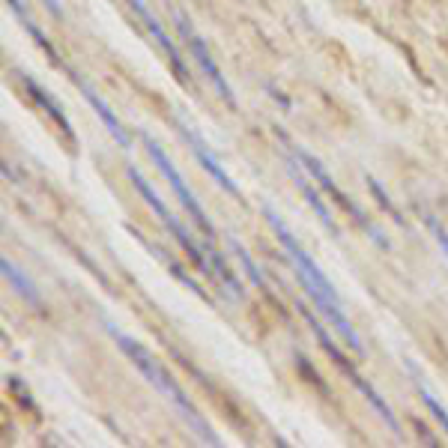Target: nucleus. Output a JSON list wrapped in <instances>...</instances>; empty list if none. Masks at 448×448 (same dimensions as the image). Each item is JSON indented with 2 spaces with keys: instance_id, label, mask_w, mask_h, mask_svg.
I'll return each instance as SVG.
<instances>
[{
  "instance_id": "nucleus-1",
  "label": "nucleus",
  "mask_w": 448,
  "mask_h": 448,
  "mask_svg": "<svg viewBox=\"0 0 448 448\" xmlns=\"http://www.w3.org/2000/svg\"><path fill=\"white\" fill-rule=\"evenodd\" d=\"M263 215H266V221L272 224V230H275V236H278V243L284 245V251H287L293 269H296V275H299V284H302L305 293L311 296L314 308L323 314V320H329V323L335 326V332H338L341 338L350 344L356 356H365V344H361V338L356 335V329L350 326V320L344 317V311H341V299H338V293H335L332 281L320 272V266L311 260V254H308L305 248L299 245L296 239H293L290 227L281 221V215H275V210H272L269 203H263Z\"/></svg>"
},
{
  "instance_id": "nucleus-2",
  "label": "nucleus",
  "mask_w": 448,
  "mask_h": 448,
  "mask_svg": "<svg viewBox=\"0 0 448 448\" xmlns=\"http://www.w3.org/2000/svg\"><path fill=\"white\" fill-rule=\"evenodd\" d=\"M108 335L117 341V347L123 350V356H126V359H128V361H132V365L137 368V374H141L144 380L153 385V389L161 392V394H165V398H168V401L174 403L177 410H179V416H183V418L188 421V425H192L194 434H197V436H203L206 443L219 445V434H215V430H212V427H210V425H206V421L201 418V412H197V407H194V403L186 398V392L179 389L177 380H174V377H170L168 370H165V365H159L156 356H153V352L146 350L144 344H137L135 338H128V335H123L120 329H114V326H108Z\"/></svg>"
},
{
  "instance_id": "nucleus-3",
  "label": "nucleus",
  "mask_w": 448,
  "mask_h": 448,
  "mask_svg": "<svg viewBox=\"0 0 448 448\" xmlns=\"http://www.w3.org/2000/svg\"><path fill=\"white\" fill-rule=\"evenodd\" d=\"M126 174H128V179H132V183H135V188H137V192H141V197H144V201L150 203V210L159 215V221L165 224V230H168V234L177 239V243H179V248H183V251L188 254V260H192V263H194V266H197V269H201L203 275H210V278H215L210 254H203V251H201V245H197L194 239L188 236V230H186L183 224L177 221V215L168 210V206H165V201H161V197H159L156 192H153V186H150V183H146V179H144V174H141V170H137V168H132V165H126Z\"/></svg>"
},
{
  "instance_id": "nucleus-4",
  "label": "nucleus",
  "mask_w": 448,
  "mask_h": 448,
  "mask_svg": "<svg viewBox=\"0 0 448 448\" xmlns=\"http://www.w3.org/2000/svg\"><path fill=\"white\" fill-rule=\"evenodd\" d=\"M296 308H299V314H302L305 317V320H308V326H311V332L317 335V341H320L323 344V350L326 352H329V359L335 361V365H338L341 370H344V377H350V383L352 385H356V389L361 392V394H365V398L370 401V407H374L377 412H380V416L385 418V425H389L392 430H394V434H398L401 436V425H398V418H394V412L389 410V403H385L383 398H380V394H377V389H374V385H370L368 380H365V377H361L359 374V370L356 368H352V361L347 359V356H344V352L338 350V344H335L332 338H329V332H326L323 329V326H320V320H317V317L311 314V311H308V308L302 305V302H296Z\"/></svg>"
},
{
  "instance_id": "nucleus-5",
  "label": "nucleus",
  "mask_w": 448,
  "mask_h": 448,
  "mask_svg": "<svg viewBox=\"0 0 448 448\" xmlns=\"http://www.w3.org/2000/svg\"><path fill=\"white\" fill-rule=\"evenodd\" d=\"M141 141H144V146H146V153H150V159L159 165V170L165 174V179L170 183V188H174V194L179 197V203L186 206V212L192 215V221L197 224V230L203 234V239H206V245H212L215 243V230H212V221L206 219V212L201 210V201L194 197V192L186 186V179L177 174V168H174V161L168 159V153L161 150V144H156L153 141V135H146V132H141Z\"/></svg>"
},
{
  "instance_id": "nucleus-6",
  "label": "nucleus",
  "mask_w": 448,
  "mask_h": 448,
  "mask_svg": "<svg viewBox=\"0 0 448 448\" xmlns=\"http://www.w3.org/2000/svg\"><path fill=\"white\" fill-rule=\"evenodd\" d=\"M174 24H177V30H179V39L188 45V51L194 54V60H197V66H201V72L210 78V84L215 87V93L227 102L230 108H236V96H234V90L227 87V81H224V75H221V69H219V63L212 60V54H210V48H206V42L197 36L194 33V27H192V21L186 19L183 12H174Z\"/></svg>"
},
{
  "instance_id": "nucleus-7",
  "label": "nucleus",
  "mask_w": 448,
  "mask_h": 448,
  "mask_svg": "<svg viewBox=\"0 0 448 448\" xmlns=\"http://www.w3.org/2000/svg\"><path fill=\"white\" fill-rule=\"evenodd\" d=\"M281 141H284V144H287V146H290V150H293V153H296V156H299V161H302V165H305L308 170H311V174H314L317 179H320V188H326V192H329V197H332V201H335V203H341V210H344V212H350V219H352V221H356V224H361V227H365V234H370V236H374V239H377V245H383V248H385V239H383V236H380V234H377V230H374V227H370V224H368V219H365V212H361V210H359V206H356V203H352V201H350V197H347V194H344V192H341V188H338V186H335V179L329 177V170H326V168L320 165V161H317V159L311 156V153H305V150H302V146H296V144H293V141H290V137H284V135H281Z\"/></svg>"
},
{
  "instance_id": "nucleus-8",
  "label": "nucleus",
  "mask_w": 448,
  "mask_h": 448,
  "mask_svg": "<svg viewBox=\"0 0 448 448\" xmlns=\"http://www.w3.org/2000/svg\"><path fill=\"white\" fill-rule=\"evenodd\" d=\"M128 6H132V12L137 15V19L144 21V27L150 30V36L159 42V48L168 54V60H170V69H174V75L179 81L186 84V87H192V78H188V69H186V63H183V57H179V48L174 45V39L165 33V27L156 21V15L150 12V6L144 3V0H128Z\"/></svg>"
},
{
  "instance_id": "nucleus-9",
  "label": "nucleus",
  "mask_w": 448,
  "mask_h": 448,
  "mask_svg": "<svg viewBox=\"0 0 448 448\" xmlns=\"http://www.w3.org/2000/svg\"><path fill=\"white\" fill-rule=\"evenodd\" d=\"M177 128H179V132H183V137L188 141V146H192V150H194L197 161H201V165L206 168V174H210V177L215 179V183H219V186L224 188V192H227V194H234V197H243V194H239V188H236V183H234V179L227 177V170L221 168V161L215 159V153H212L210 146H206V144L201 141V137H197V132H192V128H188V126L183 123V120H177Z\"/></svg>"
},
{
  "instance_id": "nucleus-10",
  "label": "nucleus",
  "mask_w": 448,
  "mask_h": 448,
  "mask_svg": "<svg viewBox=\"0 0 448 448\" xmlns=\"http://www.w3.org/2000/svg\"><path fill=\"white\" fill-rule=\"evenodd\" d=\"M21 84H24V90H27V96H30L33 102H36V108H39V111H45V114L57 123V128L63 132L66 141H69V144H75V128H72V123H69V117L63 114V108H60L57 102H54V96H51V93H48L45 87H42V84H39L36 78H30V75H24V72H21Z\"/></svg>"
},
{
  "instance_id": "nucleus-11",
  "label": "nucleus",
  "mask_w": 448,
  "mask_h": 448,
  "mask_svg": "<svg viewBox=\"0 0 448 448\" xmlns=\"http://www.w3.org/2000/svg\"><path fill=\"white\" fill-rule=\"evenodd\" d=\"M78 90L84 93V96H87V102H90V105H93V111H96V114H99V120H102V123H105V126H108V132H111V135H114V141H117L120 146H123V150H128V144H132V141H128V135H126V128H123V123H120V120L114 117V111H111V108H108V102H105V99H102V96H99V93H96V90H93V87H90V84H87V81H81V78H78Z\"/></svg>"
},
{
  "instance_id": "nucleus-12",
  "label": "nucleus",
  "mask_w": 448,
  "mask_h": 448,
  "mask_svg": "<svg viewBox=\"0 0 448 448\" xmlns=\"http://www.w3.org/2000/svg\"><path fill=\"white\" fill-rule=\"evenodd\" d=\"M287 168H290V174H293V183H296V188H302V194H305V201L308 203H311V210L317 212V219H320L323 224H326V227H329L332 230V236H338L341 234V230H338V221H335L332 219V212H329V206H326L323 201H320V194H317L314 192V188H311V183H308V179H305V174H299V170H296V165H293V161L287 159Z\"/></svg>"
},
{
  "instance_id": "nucleus-13",
  "label": "nucleus",
  "mask_w": 448,
  "mask_h": 448,
  "mask_svg": "<svg viewBox=\"0 0 448 448\" xmlns=\"http://www.w3.org/2000/svg\"><path fill=\"white\" fill-rule=\"evenodd\" d=\"M0 266H3V275H6V281H10L12 287L19 290V293H21L24 299H27L30 305H36V308H39V305H42V296H39V290H36V287H33V284H30V278H27V275H24V272L19 269V266H12V260H6V257H3V260H0Z\"/></svg>"
},
{
  "instance_id": "nucleus-14",
  "label": "nucleus",
  "mask_w": 448,
  "mask_h": 448,
  "mask_svg": "<svg viewBox=\"0 0 448 448\" xmlns=\"http://www.w3.org/2000/svg\"><path fill=\"white\" fill-rule=\"evenodd\" d=\"M137 239H141V243H144L146 248H150V251H153V254H156V257H161V260H165V266H168V269H170V272H174V275H177V278H179V281H183V284H186V287H188V290H192V293H197V296H203V299H206V302H210V296H206V290H203V287H201V284H197L194 278H188V275H186V269H183V266H179V263L174 260V257H170V254L165 251V248H159V245H153V243H150V239H144L141 234H137Z\"/></svg>"
},
{
  "instance_id": "nucleus-15",
  "label": "nucleus",
  "mask_w": 448,
  "mask_h": 448,
  "mask_svg": "<svg viewBox=\"0 0 448 448\" xmlns=\"http://www.w3.org/2000/svg\"><path fill=\"white\" fill-rule=\"evenodd\" d=\"M418 394H421V401H425V407H427L430 412H434V416H436V421H439V425H443V430L448 434V410H445L443 403H439V401H436L434 394H430V392H427V389H425V385H421V383H418Z\"/></svg>"
},
{
  "instance_id": "nucleus-16",
  "label": "nucleus",
  "mask_w": 448,
  "mask_h": 448,
  "mask_svg": "<svg viewBox=\"0 0 448 448\" xmlns=\"http://www.w3.org/2000/svg\"><path fill=\"white\" fill-rule=\"evenodd\" d=\"M230 248H234V254H236V260H239V263H243V269H245L248 275H251V281L257 284V287H263V290H266V281L260 278V272H257V266L251 263V257H248V254H245V248H243V245H239V243H236V239H230Z\"/></svg>"
},
{
  "instance_id": "nucleus-17",
  "label": "nucleus",
  "mask_w": 448,
  "mask_h": 448,
  "mask_svg": "<svg viewBox=\"0 0 448 448\" xmlns=\"http://www.w3.org/2000/svg\"><path fill=\"white\" fill-rule=\"evenodd\" d=\"M368 183H370V192H374V197H377V201H380V206H383V210L389 212V215H392V219L398 221V224H403V215H401V212H398V210H394V206H392L389 194H385V188H383L380 183H377V179H370V177H368Z\"/></svg>"
},
{
  "instance_id": "nucleus-18",
  "label": "nucleus",
  "mask_w": 448,
  "mask_h": 448,
  "mask_svg": "<svg viewBox=\"0 0 448 448\" xmlns=\"http://www.w3.org/2000/svg\"><path fill=\"white\" fill-rule=\"evenodd\" d=\"M427 227H430V234H434V239H436L439 245H443V251H445V257H448V230H445L436 219H430V215H427Z\"/></svg>"
},
{
  "instance_id": "nucleus-19",
  "label": "nucleus",
  "mask_w": 448,
  "mask_h": 448,
  "mask_svg": "<svg viewBox=\"0 0 448 448\" xmlns=\"http://www.w3.org/2000/svg\"><path fill=\"white\" fill-rule=\"evenodd\" d=\"M10 385H12V389H15V392H19V401L24 403V407H30V394H27V392H24V385H21L19 380H10ZM30 410H33V407H30Z\"/></svg>"
}]
</instances>
